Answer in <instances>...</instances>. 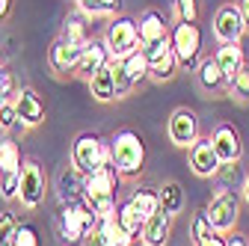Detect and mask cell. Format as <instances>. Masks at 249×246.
<instances>
[{
  "label": "cell",
  "instance_id": "d6986e66",
  "mask_svg": "<svg viewBox=\"0 0 249 246\" xmlns=\"http://www.w3.org/2000/svg\"><path fill=\"white\" fill-rule=\"evenodd\" d=\"M137 24H140V42H142V45L163 42V39H169V33H172V24H169V18H166L160 9H145V12H140Z\"/></svg>",
  "mask_w": 249,
  "mask_h": 246
},
{
  "label": "cell",
  "instance_id": "74e56055",
  "mask_svg": "<svg viewBox=\"0 0 249 246\" xmlns=\"http://www.w3.org/2000/svg\"><path fill=\"white\" fill-rule=\"evenodd\" d=\"M18 223L21 220H18L15 211H0V246H6V240H9V234L15 231Z\"/></svg>",
  "mask_w": 249,
  "mask_h": 246
},
{
  "label": "cell",
  "instance_id": "30bf717a",
  "mask_svg": "<svg viewBox=\"0 0 249 246\" xmlns=\"http://www.w3.org/2000/svg\"><path fill=\"white\" fill-rule=\"evenodd\" d=\"M113 63H116V86H119V98H128L142 80H148V59H145L142 48L134 51L131 56H124V59H113Z\"/></svg>",
  "mask_w": 249,
  "mask_h": 246
},
{
  "label": "cell",
  "instance_id": "d4e9b609",
  "mask_svg": "<svg viewBox=\"0 0 249 246\" xmlns=\"http://www.w3.org/2000/svg\"><path fill=\"white\" fill-rule=\"evenodd\" d=\"M113 220H116V223H119L124 231H128L134 240L140 237V231H142V223H145V220L140 217V211L134 208V202H131V199H124V202H119V205H116V211H113Z\"/></svg>",
  "mask_w": 249,
  "mask_h": 246
},
{
  "label": "cell",
  "instance_id": "8992f818",
  "mask_svg": "<svg viewBox=\"0 0 249 246\" xmlns=\"http://www.w3.org/2000/svg\"><path fill=\"white\" fill-rule=\"evenodd\" d=\"M169 45L178 56V66L187 71H196V66L202 63V30H199V24L175 21L172 33H169Z\"/></svg>",
  "mask_w": 249,
  "mask_h": 246
},
{
  "label": "cell",
  "instance_id": "5b68a950",
  "mask_svg": "<svg viewBox=\"0 0 249 246\" xmlns=\"http://www.w3.org/2000/svg\"><path fill=\"white\" fill-rule=\"evenodd\" d=\"M205 213H208V220H211L216 234H231L237 220H240V196H237V190L220 184V187L211 193V199L205 205Z\"/></svg>",
  "mask_w": 249,
  "mask_h": 246
},
{
  "label": "cell",
  "instance_id": "603a6c76",
  "mask_svg": "<svg viewBox=\"0 0 249 246\" xmlns=\"http://www.w3.org/2000/svg\"><path fill=\"white\" fill-rule=\"evenodd\" d=\"M89 21H92V18H86L80 9L71 12V15H66V18H62L59 36H62V39H69V42H77V45H86V42L92 39V36H89Z\"/></svg>",
  "mask_w": 249,
  "mask_h": 246
},
{
  "label": "cell",
  "instance_id": "60d3db41",
  "mask_svg": "<svg viewBox=\"0 0 249 246\" xmlns=\"http://www.w3.org/2000/svg\"><path fill=\"white\" fill-rule=\"evenodd\" d=\"M80 246H104V243H101V234H98V231H92V234H89Z\"/></svg>",
  "mask_w": 249,
  "mask_h": 246
},
{
  "label": "cell",
  "instance_id": "7a4b0ae2",
  "mask_svg": "<svg viewBox=\"0 0 249 246\" xmlns=\"http://www.w3.org/2000/svg\"><path fill=\"white\" fill-rule=\"evenodd\" d=\"M110 160L122 178H140L145 169V142L134 128H122L110 137Z\"/></svg>",
  "mask_w": 249,
  "mask_h": 246
},
{
  "label": "cell",
  "instance_id": "6da1fadb",
  "mask_svg": "<svg viewBox=\"0 0 249 246\" xmlns=\"http://www.w3.org/2000/svg\"><path fill=\"white\" fill-rule=\"evenodd\" d=\"M119 184H122V175L116 172V166L113 163L101 166L98 172L83 178V202L98 217H110L119 205Z\"/></svg>",
  "mask_w": 249,
  "mask_h": 246
},
{
  "label": "cell",
  "instance_id": "f546056e",
  "mask_svg": "<svg viewBox=\"0 0 249 246\" xmlns=\"http://www.w3.org/2000/svg\"><path fill=\"white\" fill-rule=\"evenodd\" d=\"M158 193H160V208H163V211L178 213V211L184 208V190H181L178 181H163L160 187H158Z\"/></svg>",
  "mask_w": 249,
  "mask_h": 246
},
{
  "label": "cell",
  "instance_id": "8fae6325",
  "mask_svg": "<svg viewBox=\"0 0 249 246\" xmlns=\"http://www.w3.org/2000/svg\"><path fill=\"white\" fill-rule=\"evenodd\" d=\"M166 137H169V142L178 145V148H190V145L202 137L196 110H190V107L172 110V116H169V122H166Z\"/></svg>",
  "mask_w": 249,
  "mask_h": 246
},
{
  "label": "cell",
  "instance_id": "ee69618b",
  "mask_svg": "<svg viewBox=\"0 0 249 246\" xmlns=\"http://www.w3.org/2000/svg\"><path fill=\"white\" fill-rule=\"evenodd\" d=\"M234 3L240 6V12H243V18H246V27H249V0H234Z\"/></svg>",
  "mask_w": 249,
  "mask_h": 246
},
{
  "label": "cell",
  "instance_id": "7bdbcfd3",
  "mask_svg": "<svg viewBox=\"0 0 249 246\" xmlns=\"http://www.w3.org/2000/svg\"><path fill=\"white\" fill-rule=\"evenodd\" d=\"M240 196H243V202L249 205V172H246V178H243V184H240Z\"/></svg>",
  "mask_w": 249,
  "mask_h": 246
},
{
  "label": "cell",
  "instance_id": "f35d334b",
  "mask_svg": "<svg viewBox=\"0 0 249 246\" xmlns=\"http://www.w3.org/2000/svg\"><path fill=\"white\" fill-rule=\"evenodd\" d=\"M226 237V246H249V237L240 234V231H231V234H223Z\"/></svg>",
  "mask_w": 249,
  "mask_h": 246
},
{
  "label": "cell",
  "instance_id": "f1b7e54d",
  "mask_svg": "<svg viewBox=\"0 0 249 246\" xmlns=\"http://www.w3.org/2000/svg\"><path fill=\"white\" fill-rule=\"evenodd\" d=\"M83 199V175L69 169V172H62L59 178V202L62 205H69V202H80Z\"/></svg>",
  "mask_w": 249,
  "mask_h": 246
},
{
  "label": "cell",
  "instance_id": "f6af8a7d",
  "mask_svg": "<svg viewBox=\"0 0 249 246\" xmlns=\"http://www.w3.org/2000/svg\"><path fill=\"white\" fill-rule=\"evenodd\" d=\"M6 69V59H3V53H0V71H3Z\"/></svg>",
  "mask_w": 249,
  "mask_h": 246
},
{
  "label": "cell",
  "instance_id": "d6a6232c",
  "mask_svg": "<svg viewBox=\"0 0 249 246\" xmlns=\"http://www.w3.org/2000/svg\"><path fill=\"white\" fill-rule=\"evenodd\" d=\"M216 231H213V226H211V220H208V213L205 211H199V213H193V220H190V240L199 246V243H205L208 237H213Z\"/></svg>",
  "mask_w": 249,
  "mask_h": 246
},
{
  "label": "cell",
  "instance_id": "52a82bcc",
  "mask_svg": "<svg viewBox=\"0 0 249 246\" xmlns=\"http://www.w3.org/2000/svg\"><path fill=\"white\" fill-rule=\"evenodd\" d=\"M104 42H107L113 59H124V56H131L134 51H140L142 42H140V24H137V18H131V15L110 18V24L104 30Z\"/></svg>",
  "mask_w": 249,
  "mask_h": 246
},
{
  "label": "cell",
  "instance_id": "8d00e7d4",
  "mask_svg": "<svg viewBox=\"0 0 249 246\" xmlns=\"http://www.w3.org/2000/svg\"><path fill=\"white\" fill-rule=\"evenodd\" d=\"M18 80H15V74L9 71V69H3L0 71V104H6V101H15V95H18Z\"/></svg>",
  "mask_w": 249,
  "mask_h": 246
},
{
  "label": "cell",
  "instance_id": "e575fe53",
  "mask_svg": "<svg viewBox=\"0 0 249 246\" xmlns=\"http://www.w3.org/2000/svg\"><path fill=\"white\" fill-rule=\"evenodd\" d=\"M172 15L175 21H199V0H172Z\"/></svg>",
  "mask_w": 249,
  "mask_h": 246
},
{
  "label": "cell",
  "instance_id": "1f68e13d",
  "mask_svg": "<svg viewBox=\"0 0 249 246\" xmlns=\"http://www.w3.org/2000/svg\"><path fill=\"white\" fill-rule=\"evenodd\" d=\"M0 128H3V134H24V122L18 119V107L15 101H6V104H0Z\"/></svg>",
  "mask_w": 249,
  "mask_h": 246
},
{
  "label": "cell",
  "instance_id": "7c38bea8",
  "mask_svg": "<svg viewBox=\"0 0 249 246\" xmlns=\"http://www.w3.org/2000/svg\"><path fill=\"white\" fill-rule=\"evenodd\" d=\"M80 56H83V45L56 36V39L51 42V48H48V69H51L56 77H74Z\"/></svg>",
  "mask_w": 249,
  "mask_h": 246
},
{
  "label": "cell",
  "instance_id": "e0dca14e",
  "mask_svg": "<svg viewBox=\"0 0 249 246\" xmlns=\"http://www.w3.org/2000/svg\"><path fill=\"white\" fill-rule=\"evenodd\" d=\"M15 107H18V119L24 122V128H39L45 122V101L36 92V86H21L18 95H15Z\"/></svg>",
  "mask_w": 249,
  "mask_h": 246
},
{
  "label": "cell",
  "instance_id": "7402d4cb",
  "mask_svg": "<svg viewBox=\"0 0 249 246\" xmlns=\"http://www.w3.org/2000/svg\"><path fill=\"white\" fill-rule=\"evenodd\" d=\"M213 59L220 63L223 74L231 80V77L246 66V51H243V45H240V42H226V45H220V48L213 51Z\"/></svg>",
  "mask_w": 249,
  "mask_h": 246
},
{
  "label": "cell",
  "instance_id": "83f0119b",
  "mask_svg": "<svg viewBox=\"0 0 249 246\" xmlns=\"http://www.w3.org/2000/svg\"><path fill=\"white\" fill-rule=\"evenodd\" d=\"M131 202L140 211L142 220H148L154 211H160V193H158V187H145V184H140V187H134V193H131Z\"/></svg>",
  "mask_w": 249,
  "mask_h": 246
},
{
  "label": "cell",
  "instance_id": "ac0fdd59",
  "mask_svg": "<svg viewBox=\"0 0 249 246\" xmlns=\"http://www.w3.org/2000/svg\"><path fill=\"white\" fill-rule=\"evenodd\" d=\"M172 223H175V213L169 211H154L151 217L142 223V231H140V243L142 246H166L169 243V234H172Z\"/></svg>",
  "mask_w": 249,
  "mask_h": 246
},
{
  "label": "cell",
  "instance_id": "d590c367",
  "mask_svg": "<svg viewBox=\"0 0 249 246\" xmlns=\"http://www.w3.org/2000/svg\"><path fill=\"white\" fill-rule=\"evenodd\" d=\"M18 193H21V172L0 175V199L3 202H18Z\"/></svg>",
  "mask_w": 249,
  "mask_h": 246
},
{
  "label": "cell",
  "instance_id": "44dd1931",
  "mask_svg": "<svg viewBox=\"0 0 249 246\" xmlns=\"http://www.w3.org/2000/svg\"><path fill=\"white\" fill-rule=\"evenodd\" d=\"M196 80H199V86L208 92V95L229 92V77L223 74V69H220V63L213 59V53H211V56H202V63L196 66Z\"/></svg>",
  "mask_w": 249,
  "mask_h": 246
},
{
  "label": "cell",
  "instance_id": "9a60e30c",
  "mask_svg": "<svg viewBox=\"0 0 249 246\" xmlns=\"http://www.w3.org/2000/svg\"><path fill=\"white\" fill-rule=\"evenodd\" d=\"M211 142H213V151L220 155L223 163H240V158H243V140H240V131L234 125H229V122L216 125L211 131Z\"/></svg>",
  "mask_w": 249,
  "mask_h": 246
},
{
  "label": "cell",
  "instance_id": "836d02e7",
  "mask_svg": "<svg viewBox=\"0 0 249 246\" xmlns=\"http://www.w3.org/2000/svg\"><path fill=\"white\" fill-rule=\"evenodd\" d=\"M229 95L240 98V101H249V63L229 80Z\"/></svg>",
  "mask_w": 249,
  "mask_h": 246
},
{
  "label": "cell",
  "instance_id": "3957f363",
  "mask_svg": "<svg viewBox=\"0 0 249 246\" xmlns=\"http://www.w3.org/2000/svg\"><path fill=\"white\" fill-rule=\"evenodd\" d=\"M98 213L92 211L83 199L80 202H69V205H62L59 213H56V237L59 243H66V246H80L92 231H95L98 226Z\"/></svg>",
  "mask_w": 249,
  "mask_h": 246
},
{
  "label": "cell",
  "instance_id": "9c48e42d",
  "mask_svg": "<svg viewBox=\"0 0 249 246\" xmlns=\"http://www.w3.org/2000/svg\"><path fill=\"white\" fill-rule=\"evenodd\" d=\"M142 53L148 59V80H154V83L172 80L178 74V69H181L178 66V56H175V51L169 45V39L154 42V45H142Z\"/></svg>",
  "mask_w": 249,
  "mask_h": 246
},
{
  "label": "cell",
  "instance_id": "b9f144b4",
  "mask_svg": "<svg viewBox=\"0 0 249 246\" xmlns=\"http://www.w3.org/2000/svg\"><path fill=\"white\" fill-rule=\"evenodd\" d=\"M199 246H226V237H223V234H213V237H208V240L199 243Z\"/></svg>",
  "mask_w": 249,
  "mask_h": 246
},
{
  "label": "cell",
  "instance_id": "ffe728a7",
  "mask_svg": "<svg viewBox=\"0 0 249 246\" xmlns=\"http://www.w3.org/2000/svg\"><path fill=\"white\" fill-rule=\"evenodd\" d=\"M89 86V95L92 101H98V104H113V101H122L119 98V86H116V63L104 66L98 74H92L86 80Z\"/></svg>",
  "mask_w": 249,
  "mask_h": 246
},
{
  "label": "cell",
  "instance_id": "bcb514c9",
  "mask_svg": "<svg viewBox=\"0 0 249 246\" xmlns=\"http://www.w3.org/2000/svg\"><path fill=\"white\" fill-rule=\"evenodd\" d=\"M0 137H3V128H0Z\"/></svg>",
  "mask_w": 249,
  "mask_h": 246
},
{
  "label": "cell",
  "instance_id": "4dcf8cb0",
  "mask_svg": "<svg viewBox=\"0 0 249 246\" xmlns=\"http://www.w3.org/2000/svg\"><path fill=\"white\" fill-rule=\"evenodd\" d=\"M6 246H42L39 226H33V223H18V226H15V231L9 234Z\"/></svg>",
  "mask_w": 249,
  "mask_h": 246
},
{
  "label": "cell",
  "instance_id": "ba28073f",
  "mask_svg": "<svg viewBox=\"0 0 249 246\" xmlns=\"http://www.w3.org/2000/svg\"><path fill=\"white\" fill-rule=\"evenodd\" d=\"M48 196V172L39 160H24L21 166V193H18V202L21 208L27 211H36Z\"/></svg>",
  "mask_w": 249,
  "mask_h": 246
},
{
  "label": "cell",
  "instance_id": "2e32d148",
  "mask_svg": "<svg viewBox=\"0 0 249 246\" xmlns=\"http://www.w3.org/2000/svg\"><path fill=\"white\" fill-rule=\"evenodd\" d=\"M113 63V56H110V48H107V42H104V36L101 39H95L92 36L86 45H83V56H80V63H77V71H74V77H80V80H89L92 74H98L104 66H110Z\"/></svg>",
  "mask_w": 249,
  "mask_h": 246
},
{
  "label": "cell",
  "instance_id": "ab89813d",
  "mask_svg": "<svg viewBox=\"0 0 249 246\" xmlns=\"http://www.w3.org/2000/svg\"><path fill=\"white\" fill-rule=\"evenodd\" d=\"M12 12V0H0V21H6Z\"/></svg>",
  "mask_w": 249,
  "mask_h": 246
},
{
  "label": "cell",
  "instance_id": "484cf974",
  "mask_svg": "<svg viewBox=\"0 0 249 246\" xmlns=\"http://www.w3.org/2000/svg\"><path fill=\"white\" fill-rule=\"evenodd\" d=\"M95 231L101 234V243H104V246H134V237L113 220V213H110V217H101V220H98Z\"/></svg>",
  "mask_w": 249,
  "mask_h": 246
},
{
  "label": "cell",
  "instance_id": "277c9868",
  "mask_svg": "<svg viewBox=\"0 0 249 246\" xmlns=\"http://www.w3.org/2000/svg\"><path fill=\"white\" fill-rule=\"evenodd\" d=\"M69 160H71V169L80 172L83 178L92 175V172H98L101 166L113 163L110 160V140H104L95 131L77 134L74 142H71V151H69Z\"/></svg>",
  "mask_w": 249,
  "mask_h": 246
},
{
  "label": "cell",
  "instance_id": "cb8c5ba5",
  "mask_svg": "<svg viewBox=\"0 0 249 246\" xmlns=\"http://www.w3.org/2000/svg\"><path fill=\"white\" fill-rule=\"evenodd\" d=\"M24 158H21V145L15 137L3 134L0 137V175H9V172H21Z\"/></svg>",
  "mask_w": 249,
  "mask_h": 246
},
{
  "label": "cell",
  "instance_id": "4fadbf2b",
  "mask_svg": "<svg viewBox=\"0 0 249 246\" xmlns=\"http://www.w3.org/2000/svg\"><path fill=\"white\" fill-rule=\"evenodd\" d=\"M246 30L249 27H246V18H243V12H240L237 3H223L220 9L213 12V36H216L220 45L240 42Z\"/></svg>",
  "mask_w": 249,
  "mask_h": 246
},
{
  "label": "cell",
  "instance_id": "5bb4252c",
  "mask_svg": "<svg viewBox=\"0 0 249 246\" xmlns=\"http://www.w3.org/2000/svg\"><path fill=\"white\" fill-rule=\"evenodd\" d=\"M187 160H190V169H193L196 178H216L220 169H223V160L213 151L211 137H199L190 148H187Z\"/></svg>",
  "mask_w": 249,
  "mask_h": 246
},
{
  "label": "cell",
  "instance_id": "4316f807",
  "mask_svg": "<svg viewBox=\"0 0 249 246\" xmlns=\"http://www.w3.org/2000/svg\"><path fill=\"white\" fill-rule=\"evenodd\" d=\"M74 3L86 18H116L122 15L124 0H74Z\"/></svg>",
  "mask_w": 249,
  "mask_h": 246
}]
</instances>
